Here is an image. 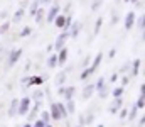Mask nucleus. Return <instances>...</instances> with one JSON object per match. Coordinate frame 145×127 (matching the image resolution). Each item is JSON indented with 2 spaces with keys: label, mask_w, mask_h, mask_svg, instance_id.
<instances>
[{
  "label": "nucleus",
  "mask_w": 145,
  "mask_h": 127,
  "mask_svg": "<svg viewBox=\"0 0 145 127\" xmlns=\"http://www.w3.org/2000/svg\"><path fill=\"white\" fill-rule=\"evenodd\" d=\"M64 24H66V15H64V14H63V15L57 14V17L54 19V26L59 27V29H64Z\"/></svg>",
  "instance_id": "11"
},
{
  "label": "nucleus",
  "mask_w": 145,
  "mask_h": 127,
  "mask_svg": "<svg viewBox=\"0 0 145 127\" xmlns=\"http://www.w3.org/2000/svg\"><path fill=\"white\" fill-rule=\"evenodd\" d=\"M135 20H137L135 12H128V14L125 15V29H127V31H130V29L135 26Z\"/></svg>",
  "instance_id": "4"
},
{
  "label": "nucleus",
  "mask_w": 145,
  "mask_h": 127,
  "mask_svg": "<svg viewBox=\"0 0 145 127\" xmlns=\"http://www.w3.org/2000/svg\"><path fill=\"white\" fill-rule=\"evenodd\" d=\"M52 0H40V5H47V3H51Z\"/></svg>",
  "instance_id": "43"
},
{
  "label": "nucleus",
  "mask_w": 145,
  "mask_h": 127,
  "mask_svg": "<svg viewBox=\"0 0 145 127\" xmlns=\"http://www.w3.org/2000/svg\"><path fill=\"white\" fill-rule=\"evenodd\" d=\"M32 98H34L36 102H42V98H44V91H42V90H34Z\"/></svg>",
  "instance_id": "20"
},
{
  "label": "nucleus",
  "mask_w": 145,
  "mask_h": 127,
  "mask_svg": "<svg viewBox=\"0 0 145 127\" xmlns=\"http://www.w3.org/2000/svg\"><path fill=\"white\" fill-rule=\"evenodd\" d=\"M46 127H52V126H51V124H46Z\"/></svg>",
  "instance_id": "47"
},
{
  "label": "nucleus",
  "mask_w": 145,
  "mask_h": 127,
  "mask_svg": "<svg viewBox=\"0 0 145 127\" xmlns=\"http://www.w3.org/2000/svg\"><path fill=\"white\" fill-rule=\"evenodd\" d=\"M68 38H69V32H68V31H64L63 34H59L57 39H56V42H54V49H56V51H61L63 46H64L66 41H68Z\"/></svg>",
  "instance_id": "1"
},
{
  "label": "nucleus",
  "mask_w": 145,
  "mask_h": 127,
  "mask_svg": "<svg viewBox=\"0 0 145 127\" xmlns=\"http://www.w3.org/2000/svg\"><path fill=\"white\" fill-rule=\"evenodd\" d=\"M32 17H36V19H34L36 22H42V17H44V9H37V12L32 15Z\"/></svg>",
  "instance_id": "22"
},
{
  "label": "nucleus",
  "mask_w": 145,
  "mask_h": 127,
  "mask_svg": "<svg viewBox=\"0 0 145 127\" xmlns=\"http://www.w3.org/2000/svg\"><path fill=\"white\" fill-rule=\"evenodd\" d=\"M93 91H95V85H86V86L83 88V98L88 100V98L93 95Z\"/></svg>",
  "instance_id": "12"
},
{
  "label": "nucleus",
  "mask_w": 145,
  "mask_h": 127,
  "mask_svg": "<svg viewBox=\"0 0 145 127\" xmlns=\"http://www.w3.org/2000/svg\"><path fill=\"white\" fill-rule=\"evenodd\" d=\"M20 56H22V49H14V51L10 53V56H8V63H7V66L12 68V66L20 59Z\"/></svg>",
  "instance_id": "3"
},
{
  "label": "nucleus",
  "mask_w": 145,
  "mask_h": 127,
  "mask_svg": "<svg viewBox=\"0 0 145 127\" xmlns=\"http://www.w3.org/2000/svg\"><path fill=\"white\" fill-rule=\"evenodd\" d=\"M66 82V73L63 71V73H57V76H56V86H61V85Z\"/></svg>",
  "instance_id": "17"
},
{
  "label": "nucleus",
  "mask_w": 145,
  "mask_h": 127,
  "mask_svg": "<svg viewBox=\"0 0 145 127\" xmlns=\"http://www.w3.org/2000/svg\"><path fill=\"white\" fill-rule=\"evenodd\" d=\"M140 64H142L140 59H135L133 61V64H132V76H137L140 73Z\"/></svg>",
  "instance_id": "14"
},
{
  "label": "nucleus",
  "mask_w": 145,
  "mask_h": 127,
  "mask_svg": "<svg viewBox=\"0 0 145 127\" xmlns=\"http://www.w3.org/2000/svg\"><path fill=\"white\" fill-rule=\"evenodd\" d=\"M140 95H145V83L140 85Z\"/></svg>",
  "instance_id": "42"
},
{
  "label": "nucleus",
  "mask_w": 145,
  "mask_h": 127,
  "mask_svg": "<svg viewBox=\"0 0 145 127\" xmlns=\"http://www.w3.org/2000/svg\"><path fill=\"white\" fill-rule=\"evenodd\" d=\"M79 29H81V24L79 22H72L71 27H69V38H78Z\"/></svg>",
  "instance_id": "10"
},
{
  "label": "nucleus",
  "mask_w": 145,
  "mask_h": 127,
  "mask_svg": "<svg viewBox=\"0 0 145 127\" xmlns=\"http://www.w3.org/2000/svg\"><path fill=\"white\" fill-rule=\"evenodd\" d=\"M135 24L138 26V29H140V31H144V29H145V12H144V15H142L140 19H137V20H135Z\"/></svg>",
  "instance_id": "24"
},
{
  "label": "nucleus",
  "mask_w": 145,
  "mask_h": 127,
  "mask_svg": "<svg viewBox=\"0 0 145 127\" xmlns=\"http://www.w3.org/2000/svg\"><path fill=\"white\" fill-rule=\"evenodd\" d=\"M34 127H46V122L40 119V120H36V124H32Z\"/></svg>",
  "instance_id": "38"
},
{
  "label": "nucleus",
  "mask_w": 145,
  "mask_h": 127,
  "mask_svg": "<svg viewBox=\"0 0 145 127\" xmlns=\"http://www.w3.org/2000/svg\"><path fill=\"white\" fill-rule=\"evenodd\" d=\"M57 107H59V110H61V115H63V119H66L69 114H68V109L64 107V103H63V102H59V103H57Z\"/></svg>",
  "instance_id": "26"
},
{
  "label": "nucleus",
  "mask_w": 145,
  "mask_h": 127,
  "mask_svg": "<svg viewBox=\"0 0 145 127\" xmlns=\"http://www.w3.org/2000/svg\"><path fill=\"white\" fill-rule=\"evenodd\" d=\"M135 105H137L138 109H144V107H145V95H140V97H138V100H137V103H135Z\"/></svg>",
  "instance_id": "33"
},
{
  "label": "nucleus",
  "mask_w": 145,
  "mask_h": 127,
  "mask_svg": "<svg viewBox=\"0 0 145 127\" xmlns=\"http://www.w3.org/2000/svg\"><path fill=\"white\" fill-rule=\"evenodd\" d=\"M115 54H116V49H115V47H113V49H111V51H110V58H115Z\"/></svg>",
  "instance_id": "41"
},
{
  "label": "nucleus",
  "mask_w": 145,
  "mask_h": 127,
  "mask_svg": "<svg viewBox=\"0 0 145 127\" xmlns=\"http://www.w3.org/2000/svg\"><path fill=\"white\" fill-rule=\"evenodd\" d=\"M17 112H19V100H17V98H14V100L10 102V107H8V117L17 115Z\"/></svg>",
  "instance_id": "8"
},
{
  "label": "nucleus",
  "mask_w": 145,
  "mask_h": 127,
  "mask_svg": "<svg viewBox=\"0 0 145 127\" xmlns=\"http://www.w3.org/2000/svg\"><path fill=\"white\" fill-rule=\"evenodd\" d=\"M66 59H68V49L63 47V49L59 51V54H57V66H63V64L66 63Z\"/></svg>",
  "instance_id": "9"
},
{
  "label": "nucleus",
  "mask_w": 145,
  "mask_h": 127,
  "mask_svg": "<svg viewBox=\"0 0 145 127\" xmlns=\"http://www.w3.org/2000/svg\"><path fill=\"white\" fill-rule=\"evenodd\" d=\"M125 2H130V0H125Z\"/></svg>",
  "instance_id": "49"
},
{
  "label": "nucleus",
  "mask_w": 145,
  "mask_h": 127,
  "mask_svg": "<svg viewBox=\"0 0 145 127\" xmlns=\"http://www.w3.org/2000/svg\"><path fill=\"white\" fill-rule=\"evenodd\" d=\"M29 107H31V98L29 97H25V98H22V102H19V115H27V112H29Z\"/></svg>",
  "instance_id": "2"
},
{
  "label": "nucleus",
  "mask_w": 145,
  "mask_h": 127,
  "mask_svg": "<svg viewBox=\"0 0 145 127\" xmlns=\"http://www.w3.org/2000/svg\"><path fill=\"white\" fill-rule=\"evenodd\" d=\"M101 24H103V17L96 19V24H95V36L100 34V29H101Z\"/></svg>",
  "instance_id": "28"
},
{
  "label": "nucleus",
  "mask_w": 145,
  "mask_h": 127,
  "mask_svg": "<svg viewBox=\"0 0 145 127\" xmlns=\"http://www.w3.org/2000/svg\"><path fill=\"white\" fill-rule=\"evenodd\" d=\"M72 93H74V88H72V86L66 88V90H64V98H66V100H72Z\"/></svg>",
  "instance_id": "27"
},
{
  "label": "nucleus",
  "mask_w": 145,
  "mask_h": 127,
  "mask_svg": "<svg viewBox=\"0 0 145 127\" xmlns=\"http://www.w3.org/2000/svg\"><path fill=\"white\" fill-rule=\"evenodd\" d=\"M51 119H54V120H61V119H63L57 103H51Z\"/></svg>",
  "instance_id": "6"
},
{
  "label": "nucleus",
  "mask_w": 145,
  "mask_h": 127,
  "mask_svg": "<svg viewBox=\"0 0 145 127\" xmlns=\"http://www.w3.org/2000/svg\"><path fill=\"white\" fill-rule=\"evenodd\" d=\"M31 34H32V29H31L29 26H25V27L20 31V34H19V36H20V38H27V36H31Z\"/></svg>",
  "instance_id": "25"
},
{
  "label": "nucleus",
  "mask_w": 145,
  "mask_h": 127,
  "mask_svg": "<svg viewBox=\"0 0 145 127\" xmlns=\"http://www.w3.org/2000/svg\"><path fill=\"white\" fill-rule=\"evenodd\" d=\"M93 73H95V71L91 70V66H89V68H84V70H83V73L79 75V78H81V80H86V78H88V76H91Z\"/></svg>",
  "instance_id": "18"
},
{
  "label": "nucleus",
  "mask_w": 145,
  "mask_h": 127,
  "mask_svg": "<svg viewBox=\"0 0 145 127\" xmlns=\"http://www.w3.org/2000/svg\"><path fill=\"white\" fill-rule=\"evenodd\" d=\"M78 127H81V126H78Z\"/></svg>",
  "instance_id": "50"
},
{
  "label": "nucleus",
  "mask_w": 145,
  "mask_h": 127,
  "mask_svg": "<svg viewBox=\"0 0 145 127\" xmlns=\"http://www.w3.org/2000/svg\"><path fill=\"white\" fill-rule=\"evenodd\" d=\"M8 29H10V22H3V24L0 26V36H2V34H5Z\"/></svg>",
  "instance_id": "32"
},
{
  "label": "nucleus",
  "mask_w": 145,
  "mask_h": 127,
  "mask_svg": "<svg viewBox=\"0 0 145 127\" xmlns=\"http://www.w3.org/2000/svg\"><path fill=\"white\" fill-rule=\"evenodd\" d=\"M137 110H138V107H137V105H133V107H132V110L128 112V119H130V120H133V119L137 117Z\"/></svg>",
  "instance_id": "29"
},
{
  "label": "nucleus",
  "mask_w": 145,
  "mask_h": 127,
  "mask_svg": "<svg viewBox=\"0 0 145 127\" xmlns=\"http://www.w3.org/2000/svg\"><path fill=\"white\" fill-rule=\"evenodd\" d=\"M116 80H118V73H113V75H111V78H110V82H111V83H115Z\"/></svg>",
  "instance_id": "40"
},
{
  "label": "nucleus",
  "mask_w": 145,
  "mask_h": 127,
  "mask_svg": "<svg viewBox=\"0 0 145 127\" xmlns=\"http://www.w3.org/2000/svg\"><path fill=\"white\" fill-rule=\"evenodd\" d=\"M66 102H68V107H66L68 114H74V102L72 100H66Z\"/></svg>",
  "instance_id": "34"
},
{
  "label": "nucleus",
  "mask_w": 145,
  "mask_h": 127,
  "mask_svg": "<svg viewBox=\"0 0 145 127\" xmlns=\"http://www.w3.org/2000/svg\"><path fill=\"white\" fill-rule=\"evenodd\" d=\"M40 117H42V120L47 124V122H49V119H51V114H49V112H40Z\"/></svg>",
  "instance_id": "35"
},
{
  "label": "nucleus",
  "mask_w": 145,
  "mask_h": 127,
  "mask_svg": "<svg viewBox=\"0 0 145 127\" xmlns=\"http://www.w3.org/2000/svg\"><path fill=\"white\" fill-rule=\"evenodd\" d=\"M121 103H123V100H121V97H118V98H115V102L110 105V114H116L120 109H121Z\"/></svg>",
  "instance_id": "7"
},
{
  "label": "nucleus",
  "mask_w": 145,
  "mask_h": 127,
  "mask_svg": "<svg viewBox=\"0 0 145 127\" xmlns=\"http://www.w3.org/2000/svg\"><path fill=\"white\" fill-rule=\"evenodd\" d=\"M144 75H145V71H144Z\"/></svg>",
  "instance_id": "51"
},
{
  "label": "nucleus",
  "mask_w": 145,
  "mask_h": 127,
  "mask_svg": "<svg viewBox=\"0 0 145 127\" xmlns=\"http://www.w3.org/2000/svg\"><path fill=\"white\" fill-rule=\"evenodd\" d=\"M106 95H108V86H105L103 90H100V97L101 98H106Z\"/></svg>",
  "instance_id": "37"
},
{
  "label": "nucleus",
  "mask_w": 145,
  "mask_h": 127,
  "mask_svg": "<svg viewBox=\"0 0 145 127\" xmlns=\"http://www.w3.org/2000/svg\"><path fill=\"white\" fill-rule=\"evenodd\" d=\"M98 127H105V126H103V124H100V126H98Z\"/></svg>",
  "instance_id": "48"
},
{
  "label": "nucleus",
  "mask_w": 145,
  "mask_h": 127,
  "mask_svg": "<svg viewBox=\"0 0 145 127\" xmlns=\"http://www.w3.org/2000/svg\"><path fill=\"white\" fill-rule=\"evenodd\" d=\"M57 14H59V5H52L51 9H49V12H47V22H54V19L57 17Z\"/></svg>",
  "instance_id": "5"
},
{
  "label": "nucleus",
  "mask_w": 145,
  "mask_h": 127,
  "mask_svg": "<svg viewBox=\"0 0 145 127\" xmlns=\"http://www.w3.org/2000/svg\"><path fill=\"white\" fill-rule=\"evenodd\" d=\"M22 127H34V126H32L31 122H27V124H24V126H22Z\"/></svg>",
  "instance_id": "45"
},
{
  "label": "nucleus",
  "mask_w": 145,
  "mask_h": 127,
  "mask_svg": "<svg viewBox=\"0 0 145 127\" xmlns=\"http://www.w3.org/2000/svg\"><path fill=\"white\" fill-rule=\"evenodd\" d=\"M127 117H128V110H125V109H123V110L120 112V119H127Z\"/></svg>",
  "instance_id": "39"
},
{
  "label": "nucleus",
  "mask_w": 145,
  "mask_h": 127,
  "mask_svg": "<svg viewBox=\"0 0 145 127\" xmlns=\"http://www.w3.org/2000/svg\"><path fill=\"white\" fill-rule=\"evenodd\" d=\"M71 24H72V17H66V24H64V29L63 31H68L71 27Z\"/></svg>",
  "instance_id": "36"
},
{
  "label": "nucleus",
  "mask_w": 145,
  "mask_h": 127,
  "mask_svg": "<svg viewBox=\"0 0 145 127\" xmlns=\"http://www.w3.org/2000/svg\"><path fill=\"white\" fill-rule=\"evenodd\" d=\"M121 95H123V86L113 88V97H115V98H118V97H121Z\"/></svg>",
  "instance_id": "30"
},
{
  "label": "nucleus",
  "mask_w": 145,
  "mask_h": 127,
  "mask_svg": "<svg viewBox=\"0 0 145 127\" xmlns=\"http://www.w3.org/2000/svg\"><path fill=\"white\" fill-rule=\"evenodd\" d=\"M101 59H103V53H98V54H96V58L93 59V64H91V70H93V71H96V70H98V66H100Z\"/></svg>",
  "instance_id": "13"
},
{
  "label": "nucleus",
  "mask_w": 145,
  "mask_h": 127,
  "mask_svg": "<svg viewBox=\"0 0 145 127\" xmlns=\"http://www.w3.org/2000/svg\"><path fill=\"white\" fill-rule=\"evenodd\" d=\"M37 9H40V0H34L31 3V15H34L37 12Z\"/></svg>",
  "instance_id": "21"
},
{
  "label": "nucleus",
  "mask_w": 145,
  "mask_h": 127,
  "mask_svg": "<svg viewBox=\"0 0 145 127\" xmlns=\"http://www.w3.org/2000/svg\"><path fill=\"white\" fill-rule=\"evenodd\" d=\"M47 66H49V68H56V66H57V54H51V56H49Z\"/></svg>",
  "instance_id": "16"
},
{
  "label": "nucleus",
  "mask_w": 145,
  "mask_h": 127,
  "mask_svg": "<svg viewBox=\"0 0 145 127\" xmlns=\"http://www.w3.org/2000/svg\"><path fill=\"white\" fill-rule=\"evenodd\" d=\"M24 14H25V10L20 7V9H19V10L14 14V19H12V22H15V24H17V22H20V20H22V17H24Z\"/></svg>",
  "instance_id": "15"
},
{
  "label": "nucleus",
  "mask_w": 145,
  "mask_h": 127,
  "mask_svg": "<svg viewBox=\"0 0 145 127\" xmlns=\"http://www.w3.org/2000/svg\"><path fill=\"white\" fill-rule=\"evenodd\" d=\"M101 3H103V0H93V5H91V10L93 12H96L100 7H101Z\"/></svg>",
  "instance_id": "31"
},
{
  "label": "nucleus",
  "mask_w": 145,
  "mask_h": 127,
  "mask_svg": "<svg viewBox=\"0 0 145 127\" xmlns=\"http://www.w3.org/2000/svg\"><path fill=\"white\" fill-rule=\"evenodd\" d=\"M130 2H132V3H137V2H138V0H130Z\"/></svg>",
  "instance_id": "46"
},
{
  "label": "nucleus",
  "mask_w": 145,
  "mask_h": 127,
  "mask_svg": "<svg viewBox=\"0 0 145 127\" xmlns=\"http://www.w3.org/2000/svg\"><path fill=\"white\" fill-rule=\"evenodd\" d=\"M144 124H145V115L142 117V119H140V126H144Z\"/></svg>",
  "instance_id": "44"
},
{
  "label": "nucleus",
  "mask_w": 145,
  "mask_h": 127,
  "mask_svg": "<svg viewBox=\"0 0 145 127\" xmlns=\"http://www.w3.org/2000/svg\"><path fill=\"white\" fill-rule=\"evenodd\" d=\"M105 86H106V82H105V78L101 76V78L96 82V85H95V90H98V91H100V90H103Z\"/></svg>",
  "instance_id": "23"
},
{
  "label": "nucleus",
  "mask_w": 145,
  "mask_h": 127,
  "mask_svg": "<svg viewBox=\"0 0 145 127\" xmlns=\"http://www.w3.org/2000/svg\"><path fill=\"white\" fill-rule=\"evenodd\" d=\"M42 83H44V80L40 76H31L29 78V86H32V85H42Z\"/></svg>",
  "instance_id": "19"
}]
</instances>
